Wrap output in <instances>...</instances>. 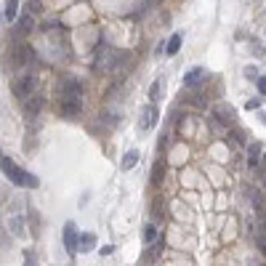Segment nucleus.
Segmentation results:
<instances>
[{"label":"nucleus","instance_id":"423d86ee","mask_svg":"<svg viewBox=\"0 0 266 266\" xmlns=\"http://www.w3.org/2000/svg\"><path fill=\"white\" fill-rule=\"evenodd\" d=\"M59 112L64 117H80V112H83V101L78 96H61L59 101Z\"/></svg>","mask_w":266,"mask_h":266},{"label":"nucleus","instance_id":"7ed1b4c3","mask_svg":"<svg viewBox=\"0 0 266 266\" xmlns=\"http://www.w3.org/2000/svg\"><path fill=\"white\" fill-rule=\"evenodd\" d=\"M35 61V51L30 48L27 43H19L11 48V66H16V70H24L27 64Z\"/></svg>","mask_w":266,"mask_h":266},{"label":"nucleus","instance_id":"aec40b11","mask_svg":"<svg viewBox=\"0 0 266 266\" xmlns=\"http://www.w3.org/2000/svg\"><path fill=\"white\" fill-rule=\"evenodd\" d=\"M22 221H24L22 216H14V218H11V229H14V234H19V237L24 234V224H22Z\"/></svg>","mask_w":266,"mask_h":266},{"label":"nucleus","instance_id":"dca6fc26","mask_svg":"<svg viewBox=\"0 0 266 266\" xmlns=\"http://www.w3.org/2000/svg\"><path fill=\"white\" fill-rule=\"evenodd\" d=\"M163 176H165V160L160 157L157 165L152 168V184H160V181H163Z\"/></svg>","mask_w":266,"mask_h":266},{"label":"nucleus","instance_id":"412c9836","mask_svg":"<svg viewBox=\"0 0 266 266\" xmlns=\"http://www.w3.org/2000/svg\"><path fill=\"white\" fill-rule=\"evenodd\" d=\"M258 248L266 255V221H261V234H258Z\"/></svg>","mask_w":266,"mask_h":266},{"label":"nucleus","instance_id":"ddd939ff","mask_svg":"<svg viewBox=\"0 0 266 266\" xmlns=\"http://www.w3.org/2000/svg\"><path fill=\"white\" fill-rule=\"evenodd\" d=\"M96 248V234H80V245H78V253H91Z\"/></svg>","mask_w":266,"mask_h":266},{"label":"nucleus","instance_id":"4be33fe9","mask_svg":"<svg viewBox=\"0 0 266 266\" xmlns=\"http://www.w3.org/2000/svg\"><path fill=\"white\" fill-rule=\"evenodd\" d=\"M152 216L163 218V200H155V203H152Z\"/></svg>","mask_w":266,"mask_h":266},{"label":"nucleus","instance_id":"1a4fd4ad","mask_svg":"<svg viewBox=\"0 0 266 266\" xmlns=\"http://www.w3.org/2000/svg\"><path fill=\"white\" fill-rule=\"evenodd\" d=\"M35 30V22H32V16L30 14H24V16H19L16 22H14V37L19 40V37H27Z\"/></svg>","mask_w":266,"mask_h":266},{"label":"nucleus","instance_id":"f03ea898","mask_svg":"<svg viewBox=\"0 0 266 266\" xmlns=\"http://www.w3.org/2000/svg\"><path fill=\"white\" fill-rule=\"evenodd\" d=\"M117 59H120V51L109 48V45H99L96 48V59H93V70L96 72H115L117 66Z\"/></svg>","mask_w":266,"mask_h":266},{"label":"nucleus","instance_id":"5701e85b","mask_svg":"<svg viewBox=\"0 0 266 266\" xmlns=\"http://www.w3.org/2000/svg\"><path fill=\"white\" fill-rule=\"evenodd\" d=\"M160 85H163V83H160V80H155V85L149 88V99H152V101H155V99L160 96Z\"/></svg>","mask_w":266,"mask_h":266},{"label":"nucleus","instance_id":"6ab92c4d","mask_svg":"<svg viewBox=\"0 0 266 266\" xmlns=\"http://www.w3.org/2000/svg\"><path fill=\"white\" fill-rule=\"evenodd\" d=\"M16 11H19V3L16 0H8L6 3V19L8 22H16Z\"/></svg>","mask_w":266,"mask_h":266},{"label":"nucleus","instance_id":"b1692460","mask_svg":"<svg viewBox=\"0 0 266 266\" xmlns=\"http://www.w3.org/2000/svg\"><path fill=\"white\" fill-rule=\"evenodd\" d=\"M232 139L234 141H240V144H242V141H245V130L240 128V130H237V128H232Z\"/></svg>","mask_w":266,"mask_h":266},{"label":"nucleus","instance_id":"6e6552de","mask_svg":"<svg viewBox=\"0 0 266 266\" xmlns=\"http://www.w3.org/2000/svg\"><path fill=\"white\" fill-rule=\"evenodd\" d=\"M261 163H263V147L258 144V141H253V144L248 147V168L253 170V173H258Z\"/></svg>","mask_w":266,"mask_h":266},{"label":"nucleus","instance_id":"a878e982","mask_svg":"<svg viewBox=\"0 0 266 266\" xmlns=\"http://www.w3.org/2000/svg\"><path fill=\"white\" fill-rule=\"evenodd\" d=\"M24 266H35V253H32V250H27V255H24Z\"/></svg>","mask_w":266,"mask_h":266},{"label":"nucleus","instance_id":"f3484780","mask_svg":"<svg viewBox=\"0 0 266 266\" xmlns=\"http://www.w3.org/2000/svg\"><path fill=\"white\" fill-rule=\"evenodd\" d=\"M136 163H139V152H136V149L125 152V157H122V170H130Z\"/></svg>","mask_w":266,"mask_h":266},{"label":"nucleus","instance_id":"9d476101","mask_svg":"<svg viewBox=\"0 0 266 266\" xmlns=\"http://www.w3.org/2000/svg\"><path fill=\"white\" fill-rule=\"evenodd\" d=\"M157 117H160L157 107H155V104H149V107H144V109H141V120H139V128H141V130H149V128H155Z\"/></svg>","mask_w":266,"mask_h":266},{"label":"nucleus","instance_id":"c85d7f7f","mask_svg":"<svg viewBox=\"0 0 266 266\" xmlns=\"http://www.w3.org/2000/svg\"><path fill=\"white\" fill-rule=\"evenodd\" d=\"M0 19H3V16H0Z\"/></svg>","mask_w":266,"mask_h":266},{"label":"nucleus","instance_id":"20e7f679","mask_svg":"<svg viewBox=\"0 0 266 266\" xmlns=\"http://www.w3.org/2000/svg\"><path fill=\"white\" fill-rule=\"evenodd\" d=\"M35 88H37L35 75H22V78H16V80H14V93H16V96H22V99L32 96Z\"/></svg>","mask_w":266,"mask_h":266},{"label":"nucleus","instance_id":"cd10ccee","mask_svg":"<svg viewBox=\"0 0 266 266\" xmlns=\"http://www.w3.org/2000/svg\"><path fill=\"white\" fill-rule=\"evenodd\" d=\"M261 266H266V263H261Z\"/></svg>","mask_w":266,"mask_h":266},{"label":"nucleus","instance_id":"a211bd4d","mask_svg":"<svg viewBox=\"0 0 266 266\" xmlns=\"http://www.w3.org/2000/svg\"><path fill=\"white\" fill-rule=\"evenodd\" d=\"M155 240H157L155 224H147V226H144V242H147V245H155Z\"/></svg>","mask_w":266,"mask_h":266},{"label":"nucleus","instance_id":"bb28decb","mask_svg":"<svg viewBox=\"0 0 266 266\" xmlns=\"http://www.w3.org/2000/svg\"><path fill=\"white\" fill-rule=\"evenodd\" d=\"M263 184H266V178H263Z\"/></svg>","mask_w":266,"mask_h":266},{"label":"nucleus","instance_id":"f8f14e48","mask_svg":"<svg viewBox=\"0 0 266 266\" xmlns=\"http://www.w3.org/2000/svg\"><path fill=\"white\" fill-rule=\"evenodd\" d=\"M80 93H83V85H80V80L66 78V80L61 83V96H78V99H80Z\"/></svg>","mask_w":266,"mask_h":266},{"label":"nucleus","instance_id":"39448f33","mask_svg":"<svg viewBox=\"0 0 266 266\" xmlns=\"http://www.w3.org/2000/svg\"><path fill=\"white\" fill-rule=\"evenodd\" d=\"M78 245H80V232H78V226H75V221H66L64 224V248L70 255L78 253Z\"/></svg>","mask_w":266,"mask_h":266},{"label":"nucleus","instance_id":"0eeeda50","mask_svg":"<svg viewBox=\"0 0 266 266\" xmlns=\"http://www.w3.org/2000/svg\"><path fill=\"white\" fill-rule=\"evenodd\" d=\"M213 117L221 122V125H226V128H234V122H237V115H234V109L229 107V104H216Z\"/></svg>","mask_w":266,"mask_h":266},{"label":"nucleus","instance_id":"2eb2a0df","mask_svg":"<svg viewBox=\"0 0 266 266\" xmlns=\"http://www.w3.org/2000/svg\"><path fill=\"white\" fill-rule=\"evenodd\" d=\"M200 78H203V66H194V70H189V72L184 75V85H186V88H192V85H194Z\"/></svg>","mask_w":266,"mask_h":266},{"label":"nucleus","instance_id":"9b49d317","mask_svg":"<svg viewBox=\"0 0 266 266\" xmlns=\"http://www.w3.org/2000/svg\"><path fill=\"white\" fill-rule=\"evenodd\" d=\"M43 104H45V99L40 96V93H32V96H27L24 99V115H30V117H35L37 115V112H40L43 109Z\"/></svg>","mask_w":266,"mask_h":266},{"label":"nucleus","instance_id":"4468645a","mask_svg":"<svg viewBox=\"0 0 266 266\" xmlns=\"http://www.w3.org/2000/svg\"><path fill=\"white\" fill-rule=\"evenodd\" d=\"M178 48H181V35H170V40H168V45H165V53L168 56H176L178 53Z\"/></svg>","mask_w":266,"mask_h":266},{"label":"nucleus","instance_id":"f257e3e1","mask_svg":"<svg viewBox=\"0 0 266 266\" xmlns=\"http://www.w3.org/2000/svg\"><path fill=\"white\" fill-rule=\"evenodd\" d=\"M0 170L8 176V181L16 184V186H27V189H37L40 186V181H37V176H32L30 170H24V168H19L11 157H3L0 160Z\"/></svg>","mask_w":266,"mask_h":266},{"label":"nucleus","instance_id":"393cba45","mask_svg":"<svg viewBox=\"0 0 266 266\" xmlns=\"http://www.w3.org/2000/svg\"><path fill=\"white\" fill-rule=\"evenodd\" d=\"M255 85H258V91H261L263 96H266V75H261V78L255 80Z\"/></svg>","mask_w":266,"mask_h":266}]
</instances>
